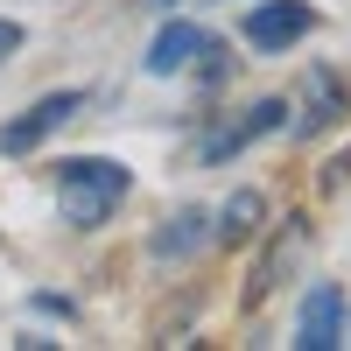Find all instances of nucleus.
Instances as JSON below:
<instances>
[{
  "label": "nucleus",
  "mask_w": 351,
  "mask_h": 351,
  "mask_svg": "<svg viewBox=\"0 0 351 351\" xmlns=\"http://www.w3.org/2000/svg\"><path fill=\"white\" fill-rule=\"evenodd\" d=\"M127 190H134V169L112 155H64L56 162V211H64L71 232H99L127 204Z\"/></svg>",
  "instance_id": "f257e3e1"
},
{
  "label": "nucleus",
  "mask_w": 351,
  "mask_h": 351,
  "mask_svg": "<svg viewBox=\"0 0 351 351\" xmlns=\"http://www.w3.org/2000/svg\"><path fill=\"white\" fill-rule=\"evenodd\" d=\"M77 112H84V92H77V84H64V92H43L36 106L21 112V120L0 127V155H36L64 120H77Z\"/></svg>",
  "instance_id": "f03ea898"
},
{
  "label": "nucleus",
  "mask_w": 351,
  "mask_h": 351,
  "mask_svg": "<svg viewBox=\"0 0 351 351\" xmlns=\"http://www.w3.org/2000/svg\"><path fill=\"white\" fill-rule=\"evenodd\" d=\"M309 28H316V14L302 8V0H260V8H246L239 36H246V49H260V56H288Z\"/></svg>",
  "instance_id": "7ed1b4c3"
},
{
  "label": "nucleus",
  "mask_w": 351,
  "mask_h": 351,
  "mask_svg": "<svg viewBox=\"0 0 351 351\" xmlns=\"http://www.w3.org/2000/svg\"><path fill=\"white\" fill-rule=\"evenodd\" d=\"M288 112H295V120H288V134H330L337 120H344V112H351V92H344V77L330 71V64H316L309 77H302V99L295 106H288Z\"/></svg>",
  "instance_id": "20e7f679"
},
{
  "label": "nucleus",
  "mask_w": 351,
  "mask_h": 351,
  "mask_svg": "<svg viewBox=\"0 0 351 351\" xmlns=\"http://www.w3.org/2000/svg\"><path fill=\"white\" fill-rule=\"evenodd\" d=\"M344 324H351V309H344V288H309L302 295V316H295V344L302 351H337L344 344Z\"/></svg>",
  "instance_id": "39448f33"
},
{
  "label": "nucleus",
  "mask_w": 351,
  "mask_h": 351,
  "mask_svg": "<svg viewBox=\"0 0 351 351\" xmlns=\"http://www.w3.org/2000/svg\"><path fill=\"white\" fill-rule=\"evenodd\" d=\"M281 127H288V99H260L246 120H232V127H218L211 141H204V162H232V155H246L253 141H267Z\"/></svg>",
  "instance_id": "423d86ee"
},
{
  "label": "nucleus",
  "mask_w": 351,
  "mask_h": 351,
  "mask_svg": "<svg viewBox=\"0 0 351 351\" xmlns=\"http://www.w3.org/2000/svg\"><path fill=\"white\" fill-rule=\"evenodd\" d=\"M309 253V218H288L274 239H267V253H260V267H253V288H246V302H267L274 288H281V274H295V260Z\"/></svg>",
  "instance_id": "0eeeda50"
},
{
  "label": "nucleus",
  "mask_w": 351,
  "mask_h": 351,
  "mask_svg": "<svg viewBox=\"0 0 351 351\" xmlns=\"http://www.w3.org/2000/svg\"><path fill=\"white\" fill-rule=\"evenodd\" d=\"M204 49V28L197 21H162L155 43H148V77H183Z\"/></svg>",
  "instance_id": "6e6552de"
},
{
  "label": "nucleus",
  "mask_w": 351,
  "mask_h": 351,
  "mask_svg": "<svg viewBox=\"0 0 351 351\" xmlns=\"http://www.w3.org/2000/svg\"><path fill=\"white\" fill-rule=\"evenodd\" d=\"M260 218H267V197H260V190H232L225 211H218V225H211V239L218 246H246L260 232Z\"/></svg>",
  "instance_id": "1a4fd4ad"
},
{
  "label": "nucleus",
  "mask_w": 351,
  "mask_h": 351,
  "mask_svg": "<svg viewBox=\"0 0 351 351\" xmlns=\"http://www.w3.org/2000/svg\"><path fill=\"white\" fill-rule=\"evenodd\" d=\"M204 239H211L204 211H176V218H162V232L148 239V253H155V260H183V253H197Z\"/></svg>",
  "instance_id": "9d476101"
},
{
  "label": "nucleus",
  "mask_w": 351,
  "mask_h": 351,
  "mask_svg": "<svg viewBox=\"0 0 351 351\" xmlns=\"http://www.w3.org/2000/svg\"><path fill=\"white\" fill-rule=\"evenodd\" d=\"M21 43H28V36H21V21H0V64H8V56H14Z\"/></svg>",
  "instance_id": "9b49d317"
},
{
  "label": "nucleus",
  "mask_w": 351,
  "mask_h": 351,
  "mask_svg": "<svg viewBox=\"0 0 351 351\" xmlns=\"http://www.w3.org/2000/svg\"><path fill=\"white\" fill-rule=\"evenodd\" d=\"M155 8H176V0H155Z\"/></svg>",
  "instance_id": "f8f14e48"
}]
</instances>
